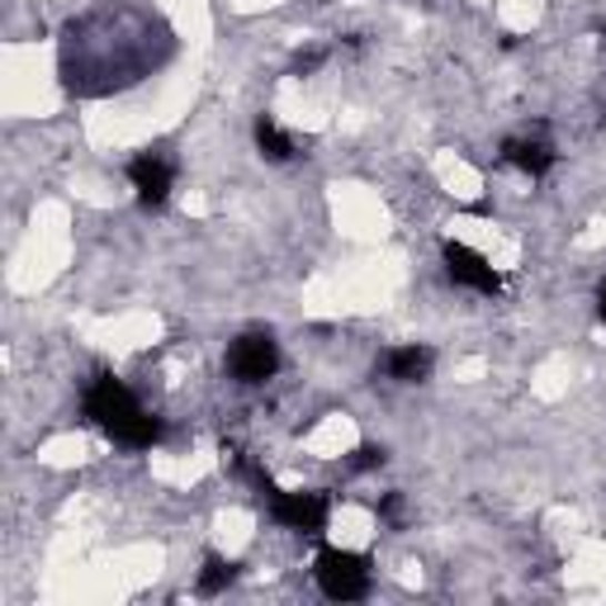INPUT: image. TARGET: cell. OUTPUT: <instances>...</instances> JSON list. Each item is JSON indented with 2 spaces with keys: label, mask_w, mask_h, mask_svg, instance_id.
Returning <instances> with one entry per match:
<instances>
[{
  "label": "cell",
  "mask_w": 606,
  "mask_h": 606,
  "mask_svg": "<svg viewBox=\"0 0 606 606\" xmlns=\"http://www.w3.org/2000/svg\"><path fill=\"white\" fill-rule=\"evenodd\" d=\"M85 417H91L104 436H114L129 451H148L162 441V422L152 413H142L138 398L129 394V384H119L114 374H95V384L85 388Z\"/></svg>",
  "instance_id": "6da1fadb"
},
{
  "label": "cell",
  "mask_w": 606,
  "mask_h": 606,
  "mask_svg": "<svg viewBox=\"0 0 606 606\" xmlns=\"http://www.w3.org/2000/svg\"><path fill=\"white\" fill-rule=\"evenodd\" d=\"M313 578L332 602H361L370 593V559L355 549H323L313 564Z\"/></svg>",
  "instance_id": "7a4b0ae2"
},
{
  "label": "cell",
  "mask_w": 606,
  "mask_h": 606,
  "mask_svg": "<svg viewBox=\"0 0 606 606\" xmlns=\"http://www.w3.org/2000/svg\"><path fill=\"white\" fill-rule=\"evenodd\" d=\"M228 370H233L238 384H265L280 370V346L271 332H246L228 351Z\"/></svg>",
  "instance_id": "3957f363"
},
{
  "label": "cell",
  "mask_w": 606,
  "mask_h": 606,
  "mask_svg": "<svg viewBox=\"0 0 606 606\" xmlns=\"http://www.w3.org/2000/svg\"><path fill=\"white\" fill-rule=\"evenodd\" d=\"M265 497H271V516L280 526L303 531V536H317V531L327 526V497L323 493H280L271 484Z\"/></svg>",
  "instance_id": "277c9868"
},
{
  "label": "cell",
  "mask_w": 606,
  "mask_h": 606,
  "mask_svg": "<svg viewBox=\"0 0 606 606\" xmlns=\"http://www.w3.org/2000/svg\"><path fill=\"white\" fill-rule=\"evenodd\" d=\"M445 271H451L455 284H469V290H478V294H497V290H503V275H497L493 265L478 256L474 246H465V242H445Z\"/></svg>",
  "instance_id": "5b68a950"
},
{
  "label": "cell",
  "mask_w": 606,
  "mask_h": 606,
  "mask_svg": "<svg viewBox=\"0 0 606 606\" xmlns=\"http://www.w3.org/2000/svg\"><path fill=\"white\" fill-rule=\"evenodd\" d=\"M129 181H133V190H138V200L148 204V209H162L166 204V194H171V181H175V171H171V162L166 156H138V162L129 166Z\"/></svg>",
  "instance_id": "8992f818"
},
{
  "label": "cell",
  "mask_w": 606,
  "mask_h": 606,
  "mask_svg": "<svg viewBox=\"0 0 606 606\" xmlns=\"http://www.w3.org/2000/svg\"><path fill=\"white\" fill-rule=\"evenodd\" d=\"M384 374L398 384H422L426 374H432V351L426 346H398L384 355Z\"/></svg>",
  "instance_id": "52a82bcc"
},
{
  "label": "cell",
  "mask_w": 606,
  "mask_h": 606,
  "mask_svg": "<svg viewBox=\"0 0 606 606\" xmlns=\"http://www.w3.org/2000/svg\"><path fill=\"white\" fill-rule=\"evenodd\" d=\"M503 156H507L512 166H522L526 175H545L549 166H555V148L541 142V138H512L507 148H503Z\"/></svg>",
  "instance_id": "ba28073f"
},
{
  "label": "cell",
  "mask_w": 606,
  "mask_h": 606,
  "mask_svg": "<svg viewBox=\"0 0 606 606\" xmlns=\"http://www.w3.org/2000/svg\"><path fill=\"white\" fill-rule=\"evenodd\" d=\"M256 148H261V156H271V162H290L294 156V142L275 119H256Z\"/></svg>",
  "instance_id": "9c48e42d"
},
{
  "label": "cell",
  "mask_w": 606,
  "mask_h": 606,
  "mask_svg": "<svg viewBox=\"0 0 606 606\" xmlns=\"http://www.w3.org/2000/svg\"><path fill=\"white\" fill-rule=\"evenodd\" d=\"M233 578H238V564H233V559L209 555V559H204V574H200V593H204V597H219Z\"/></svg>",
  "instance_id": "30bf717a"
},
{
  "label": "cell",
  "mask_w": 606,
  "mask_h": 606,
  "mask_svg": "<svg viewBox=\"0 0 606 606\" xmlns=\"http://www.w3.org/2000/svg\"><path fill=\"white\" fill-rule=\"evenodd\" d=\"M380 465H384V451H380V445H361V451L351 455V469H355V474H365V469H380Z\"/></svg>",
  "instance_id": "8fae6325"
},
{
  "label": "cell",
  "mask_w": 606,
  "mask_h": 606,
  "mask_svg": "<svg viewBox=\"0 0 606 606\" xmlns=\"http://www.w3.org/2000/svg\"><path fill=\"white\" fill-rule=\"evenodd\" d=\"M317 62H323V52H317V48H313V52H299V58H294V71H313Z\"/></svg>",
  "instance_id": "7c38bea8"
},
{
  "label": "cell",
  "mask_w": 606,
  "mask_h": 606,
  "mask_svg": "<svg viewBox=\"0 0 606 606\" xmlns=\"http://www.w3.org/2000/svg\"><path fill=\"white\" fill-rule=\"evenodd\" d=\"M380 516H384V522H398V493L384 497V503H380Z\"/></svg>",
  "instance_id": "4fadbf2b"
},
{
  "label": "cell",
  "mask_w": 606,
  "mask_h": 606,
  "mask_svg": "<svg viewBox=\"0 0 606 606\" xmlns=\"http://www.w3.org/2000/svg\"><path fill=\"white\" fill-rule=\"evenodd\" d=\"M597 313H602V323H606V284H602V294H597Z\"/></svg>",
  "instance_id": "5bb4252c"
}]
</instances>
